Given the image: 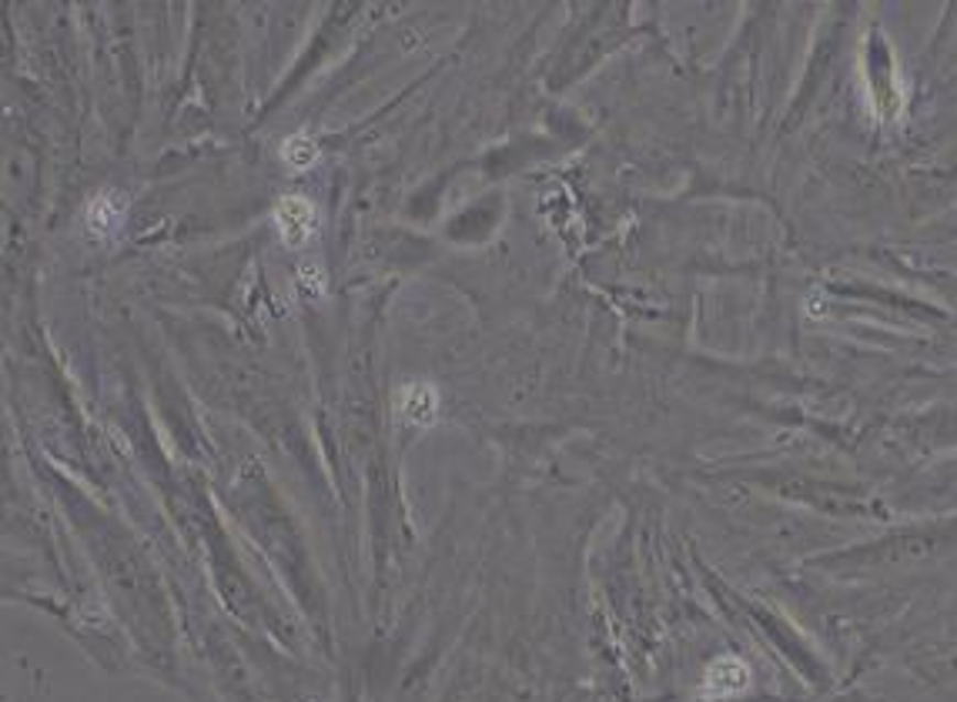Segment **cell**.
<instances>
[{
	"instance_id": "5b68a950",
	"label": "cell",
	"mask_w": 957,
	"mask_h": 702,
	"mask_svg": "<svg viewBox=\"0 0 957 702\" xmlns=\"http://www.w3.org/2000/svg\"><path fill=\"white\" fill-rule=\"evenodd\" d=\"M282 157H285V164H289L292 171H308V167H315V161H318V144H315L305 131H298V134H292V138L282 144Z\"/></svg>"
},
{
	"instance_id": "7a4b0ae2",
	"label": "cell",
	"mask_w": 957,
	"mask_h": 702,
	"mask_svg": "<svg viewBox=\"0 0 957 702\" xmlns=\"http://www.w3.org/2000/svg\"><path fill=\"white\" fill-rule=\"evenodd\" d=\"M124 215H128V198L118 188L98 191L91 201H87V208H84L87 231H91L95 238H111L124 224Z\"/></svg>"
},
{
	"instance_id": "277c9868",
	"label": "cell",
	"mask_w": 957,
	"mask_h": 702,
	"mask_svg": "<svg viewBox=\"0 0 957 702\" xmlns=\"http://www.w3.org/2000/svg\"><path fill=\"white\" fill-rule=\"evenodd\" d=\"M740 685H747V666H740L737 659H720L717 666H710L707 692L727 695V692H737Z\"/></svg>"
},
{
	"instance_id": "8992f818",
	"label": "cell",
	"mask_w": 957,
	"mask_h": 702,
	"mask_svg": "<svg viewBox=\"0 0 957 702\" xmlns=\"http://www.w3.org/2000/svg\"><path fill=\"white\" fill-rule=\"evenodd\" d=\"M302 282H305L312 292H322V285H325V282H322V268H318V265H302Z\"/></svg>"
},
{
	"instance_id": "6da1fadb",
	"label": "cell",
	"mask_w": 957,
	"mask_h": 702,
	"mask_svg": "<svg viewBox=\"0 0 957 702\" xmlns=\"http://www.w3.org/2000/svg\"><path fill=\"white\" fill-rule=\"evenodd\" d=\"M275 228H279V234H282V241L289 248H302L318 231V211H315L312 201H305L298 195H289V198H282L275 205Z\"/></svg>"
},
{
	"instance_id": "3957f363",
	"label": "cell",
	"mask_w": 957,
	"mask_h": 702,
	"mask_svg": "<svg viewBox=\"0 0 957 702\" xmlns=\"http://www.w3.org/2000/svg\"><path fill=\"white\" fill-rule=\"evenodd\" d=\"M399 412L405 415V421L412 425H432L439 418V392L428 382H405L399 388Z\"/></svg>"
}]
</instances>
